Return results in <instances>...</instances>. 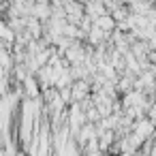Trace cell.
<instances>
[{
	"label": "cell",
	"mask_w": 156,
	"mask_h": 156,
	"mask_svg": "<svg viewBox=\"0 0 156 156\" xmlns=\"http://www.w3.org/2000/svg\"><path fill=\"white\" fill-rule=\"evenodd\" d=\"M64 56H66V60H69L73 66H77V64H83V62L88 60V56H86V49H83L79 43H71V45H69V49L64 51Z\"/></svg>",
	"instance_id": "1"
},
{
	"label": "cell",
	"mask_w": 156,
	"mask_h": 156,
	"mask_svg": "<svg viewBox=\"0 0 156 156\" xmlns=\"http://www.w3.org/2000/svg\"><path fill=\"white\" fill-rule=\"evenodd\" d=\"M88 94H90V83L86 81V79H77L75 83H73V101H83V98H88Z\"/></svg>",
	"instance_id": "2"
},
{
	"label": "cell",
	"mask_w": 156,
	"mask_h": 156,
	"mask_svg": "<svg viewBox=\"0 0 156 156\" xmlns=\"http://www.w3.org/2000/svg\"><path fill=\"white\" fill-rule=\"evenodd\" d=\"M109 34H111V32H107V30H103V28H98V26H92L90 32H88V41H90L92 45H98V47H101Z\"/></svg>",
	"instance_id": "3"
},
{
	"label": "cell",
	"mask_w": 156,
	"mask_h": 156,
	"mask_svg": "<svg viewBox=\"0 0 156 156\" xmlns=\"http://www.w3.org/2000/svg\"><path fill=\"white\" fill-rule=\"evenodd\" d=\"M92 22H94V26H98V28H103V30H107V32H113V30H115V17H113V15L103 13V15H98V17L92 20Z\"/></svg>",
	"instance_id": "4"
},
{
	"label": "cell",
	"mask_w": 156,
	"mask_h": 156,
	"mask_svg": "<svg viewBox=\"0 0 156 156\" xmlns=\"http://www.w3.org/2000/svg\"><path fill=\"white\" fill-rule=\"evenodd\" d=\"M24 81H26V88H28V96H30V98L39 96V83H37L32 77H26Z\"/></svg>",
	"instance_id": "5"
}]
</instances>
